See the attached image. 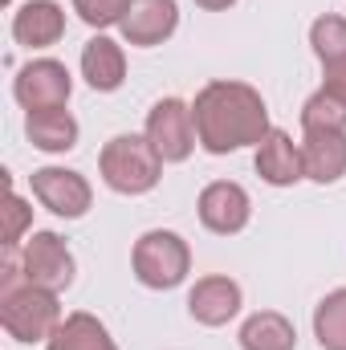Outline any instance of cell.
<instances>
[{
    "label": "cell",
    "mask_w": 346,
    "mask_h": 350,
    "mask_svg": "<svg viewBox=\"0 0 346 350\" xmlns=\"http://www.w3.org/2000/svg\"><path fill=\"white\" fill-rule=\"evenodd\" d=\"M191 122L208 155H232L241 147H257L273 131L261 90L249 82H232V78H216L196 94Z\"/></svg>",
    "instance_id": "obj_1"
},
{
    "label": "cell",
    "mask_w": 346,
    "mask_h": 350,
    "mask_svg": "<svg viewBox=\"0 0 346 350\" xmlns=\"http://www.w3.org/2000/svg\"><path fill=\"white\" fill-rule=\"evenodd\" d=\"M98 175L118 196H147L163 179V159L147 135H114L98 151Z\"/></svg>",
    "instance_id": "obj_2"
},
{
    "label": "cell",
    "mask_w": 346,
    "mask_h": 350,
    "mask_svg": "<svg viewBox=\"0 0 346 350\" xmlns=\"http://www.w3.org/2000/svg\"><path fill=\"white\" fill-rule=\"evenodd\" d=\"M131 269H135L139 285H147V289H175L191 273V245L172 228H151L135 241Z\"/></svg>",
    "instance_id": "obj_3"
},
{
    "label": "cell",
    "mask_w": 346,
    "mask_h": 350,
    "mask_svg": "<svg viewBox=\"0 0 346 350\" xmlns=\"http://www.w3.org/2000/svg\"><path fill=\"white\" fill-rule=\"evenodd\" d=\"M62 306L57 293L37 289V285H16L0 293V326L12 342H49L53 330L62 326Z\"/></svg>",
    "instance_id": "obj_4"
},
{
    "label": "cell",
    "mask_w": 346,
    "mask_h": 350,
    "mask_svg": "<svg viewBox=\"0 0 346 350\" xmlns=\"http://www.w3.org/2000/svg\"><path fill=\"white\" fill-rule=\"evenodd\" d=\"M21 273H25V285L49 289V293H66L74 285L78 261H74L70 245L57 232H33L21 245Z\"/></svg>",
    "instance_id": "obj_5"
},
{
    "label": "cell",
    "mask_w": 346,
    "mask_h": 350,
    "mask_svg": "<svg viewBox=\"0 0 346 350\" xmlns=\"http://www.w3.org/2000/svg\"><path fill=\"white\" fill-rule=\"evenodd\" d=\"M143 135L151 139V147L159 151L163 163H183L200 139H196V122H191V106L183 98H159L151 110H147V126Z\"/></svg>",
    "instance_id": "obj_6"
},
{
    "label": "cell",
    "mask_w": 346,
    "mask_h": 350,
    "mask_svg": "<svg viewBox=\"0 0 346 350\" xmlns=\"http://www.w3.org/2000/svg\"><path fill=\"white\" fill-rule=\"evenodd\" d=\"M70 94H74V78L53 57H33L12 78V98L25 106V114L29 110H57L70 102Z\"/></svg>",
    "instance_id": "obj_7"
},
{
    "label": "cell",
    "mask_w": 346,
    "mask_h": 350,
    "mask_svg": "<svg viewBox=\"0 0 346 350\" xmlns=\"http://www.w3.org/2000/svg\"><path fill=\"white\" fill-rule=\"evenodd\" d=\"M29 187H33V200L62 220H82L94 204L90 179L82 172H70V167H37L29 175Z\"/></svg>",
    "instance_id": "obj_8"
},
{
    "label": "cell",
    "mask_w": 346,
    "mask_h": 350,
    "mask_svg": "<svg viewBox=\"0 0 346 350\" xmlns=\"http://www.w3.org/2000/svg\"><path fill=\"white\" fill-rule=\"evenodd\" d=\"M196 212H200V224L216 237H237L249 228L253 220V200L249 191L237 183V179H212L200 200H196Z\"/></svg>",
    "instance_id": "obj_9"
},
{
    "label": "cell",
    "mask_w": 346,
    "mask_h": 350,
    "mask_svg": "<svg viewBox=\"0 0 346 350\" xmlns=\"http://www.w3.org/2000/svg\"><path fill=\"white\" fill-rule=\"evenodd\" d=\"M179 29V4L175 0H131L127 16L118 21V33L135 49H155Z\"/></svg>",
    "instance_id": "obj_10"
},
{
    "label": "cell",
    "mask_w": 346,
    "mask_h": 350,
    "mask_svg": "<svg viewBox=\"0 0 346 350\" xmlns=\"http://www.w3.org/2000/svg\"><path fill=\"white\" fill-rule=\"evenodd\" d=\"M245 306V293L232 277L224 273H208L191 285L187 293V314L200 322V326H228Z\"/></svg>",
    "instance_id": "obj_11"
},
{
    "label": "cell",
    "mask_w": 346,
    "mask_h": 350,
    "mask_svg": "<svg viewBox=\"0 0 346 350\" xmlns=\"http://www.w3.org/2000/svg\"><path fill=\"white\" fill-rule=\"evenodd\" d=\"M253 167L269 187H293L306 179V163H302V143H293L289 131L273 126L265 139L257 143V155H253Z\"/></svg>",
    "instance_id": "obj_12"
},
{
    "label": "cell",
    "mask_w": 346,
    "mask_h": 350,
    "mask_svg": "<svg viewBox=\"0 0 346 350\" xmlns=\"http://www.w3.org/2000/svg\"><path fill=\"white\" fill-rule=\"evenodd\" d=\"M66 37V8L57 0H25L12 12V41L25 49H49Z\"/></svg>",
    "instance_id": "obj_13"
},
{
    "label": "cell",
    "mask_w": 346,
    "mask_h": 350,
    "mask_svg": "<svg viewBox=\"0 0 346 350\" xmlns=\"http://www.w3.org/2000/svg\"><path fill=\"white\" fill-rule=\"evenodd\" d=\"M302 163L306 179L338 183L346 175V131H302Z\"/></svg>",
    "instance_id": "obj_14"
},
{
    "label": "cell",
    "mask_w": 346,
    "mask_h": 350,
    "mask_svg": "<svg viewBox=\"0 0 346 350\" xmlns=\"http://www.w3.org/2000/svg\"><path fill=\"white\" fill-rule=\"evenodd\" d=\"M82 78H86L90 90H98V94H114V90L127 82V53H122V45L114 41V37H106V33H98V37H90L86 45H82Z\"/></svg>",
    "instance_id": "obj_15"
},
{
    "label": "cell",
    "mask_w": 346,
    "mask_h": 350,
    "mask_svg": "<svg viewBox=\"0 0 346 350\" xmlns=\"http://www.w3.org/2000/svg\"><path fill=\"white\" fill-rule=\"evenodd\" d=\"M25 135H29V143H33L37 151H45V155H66V151L78 147L82 126H78V118H74L66 106H57V110H29V114H25Z\"/></svg>",
    "instance_id": "obj_16"
},
{
    "label": "cell",
    "mask_w": 346,
    "mask_h": 350,
    "mask_svg": "<svg viewBox=\"0 0 346 350\" xmlns=\"http://www.w3.org/2000/svg\"><path fill=\"white\" fill-rule=\"evenodd\" d=\"M45 350H118V342L110 338L102 318H94L86 310H74V314L62 318V326L53 330Z\"/></svg>",
    "instance_id": "obj_17"
},
{
    "label": "cell",
    "mask_w": 346,
    "mask_h": 350,
    "mask_svg": "<svg viewBox=\"0 0 346 350\" xmlns=\"http://www.w3.org/2000/svg\"><path fill=\"white\" fill-rule=\"evenodd\" d=\"M241 350H293L297 347V330L285 314L277 310H257L241 322Z\"/></svg>",
    "instance_id": "obj_18"
},
{
    "label": "cell",
    "mask_w": 346,
    "mask_h": 350,
    "mask_svg": "<svg viewBox=\"0 0 346 350\" xmlns=\"http://www.w3.org/2000/svg\"><path fill=\"white\" fill-rule=\"evenodd\" d=\"M314 338L322 350H346V285L314 306Z\"/></svg>",
    "instance_id": "obj_19"
},
{
    "label": "cell",
    "mask_w": 346,
    "mask_h": 350,
    "mask_svg": "<svg viewBox=\"0 0 346 350\" xmlns=\"http://www.w3.org/2000/svg\"><path fill=\"white\" fill-rule=\"evenodd\" d=\"M310 49H314V57L322 62V70L343 66L346 62V16L322 12V16L310 25Z\"/></svg>",
    "instance_id": "obj_20"
},
{
    "label": "cell",
    "mask_w": 346,
    "mask_h": 350,
    "mask_svg": "<svg viewBox=\"0 0 346 350\" xmlns=\"http://www.w3.org/2000/svg\"><path fill=\"white\" fill-rule=\"evenodd\" d=\"M302 131H346V102L318 86L302 102Z\"/></svg>",
    "instance_id": "obj_21"
},
{
    "label": "cell",
    "mask_w": 346,
    "mask_h": 350,
    "mask_svg": "<svg viewBox=\"0 0 346 350\" xmlns=\"http://www.w3.org/2000/svg\"><path fill=\"white\" fill-rule=\"evenodd\" d=\"M127 8H131V0H74V12L86 21L90 29H98V33L118 25L127 16Z\"/></svg>",
    "instance_id": "obj_22"
},
{
    "label": "cell",
    "mask_w": 346,
    "mask_h": 350,
    "mask_svg": "<svg viewBox=\"0 0 346 350\" xmlns=\"http://www.w3.org/2000/svg\"><path fill=\"white\" fill-rule=\"evenodd\" d=\"M8 220H4V245H21L25 241V232H29V220H33V208L8 187Z\"/></svg>",
    "instance_id": "obj_23"
},
{
    "label": "cell",
    "mask_w": 346,
    "mask_h": 350,
    "mask_svg": "<svg viewBox=\"0 0 346 350\" xmlns=\"http://www.w3.org/2000/svg\"><path fill=\"white\" fill-rule=\"evenodd\" d=\"M322 90H330L334 98H343V102H346V62H343V66L322 70Z\"/></svg>",
    "instance_id": "obj_24"
},
{
    "label": "cell",
    "mask_w": 346,
    "mask_h": 350,
    "mask_svg": "<svg viewBox=\"0 0 346 350\" xmlns=\"http://www.w3.org/2000/svg\"><path fill=\"white\" fill-rule=\"evenodd\" d=\"M196 4H200L204 12H224V8H232L237 0H196Z\"/></svg>",
    "instance_id": "obj_25"
}]
</instances>
